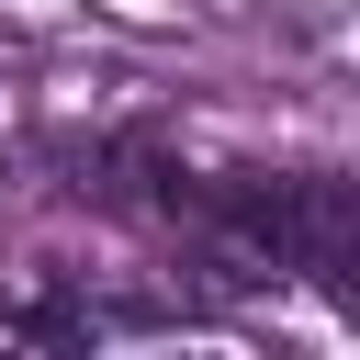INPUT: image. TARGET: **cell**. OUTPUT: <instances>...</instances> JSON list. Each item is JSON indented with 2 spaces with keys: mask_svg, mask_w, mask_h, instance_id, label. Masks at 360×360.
<instances>
[{
  "mask_svg": "<svg viewBox=\"0 0 360 360\" xmlns=\"http://www.w3.org/2000/svg\"><path fill=\"white\" fill-rule=\"evenodd\" d=\"M11 326H22V338H90V315H79V304H56V292H22V304H11Z\"/></svg>",
  "mask_w": 360,
  "mask_h": 360,
  "instance_id": "6da1fadb",
  "label": "cell"
}]
</instances>
